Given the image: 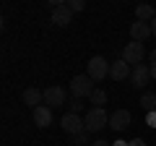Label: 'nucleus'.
<instances>
[{"instance_id": "nucleus-1", "label": "nucleus", "mask_w": 156, "mask_h": 146, "mask_svg": "<svg viewBox=\"0 0 156 146\" xmlns=\"http://www.w3.org/2000/svg\"><path fill=\"white\" fill-rule=\"evenodd\" d=\"M83 123H86V130L89 133H99V130L109 128V115L104 112V107H91L89 112H86Z\"/></svg>"}, {"instance_id": "nucleus-2", "label": "nucleus", "mask_w": 156, "mask_h": 146, "mask_svg": "<svg viewBox=\"0 0 156 146\" xmlns=\"http://www.w3.org/2000/svg\"><path fill=\"white\" fill-rule=\"evenodd\" d=\"M70 91H73V97L76 99H83V97H91L94 94V78L91 76H76V78L70 81Z\"/></svg>"}, {"instance_id": "nucleus-3", "label": "nucleus", "mask_w": 156, "mask_h": 146, "mask_svg": "<svg viewBox=\"0 0 156 146\" xmlns=\"http://www.w3.org/2000/svg\"><path fill=\"white\" fill-rule=\"evenodd\" d=\"M143 57H146V47L143 42H130V45H125L122 50V60L128 63V65H143Z\"/></svg>"}, {"instance_id": "nucleus-4", "label": "nucleus", "mask_w": 156, "mask_h": 146, "mask_svg": "<svg viewBox=\"0 0 156 146\" xmlns=\"http://www.w3.org/2000/svg\"><path fill=\"white\" fill-rule=\"evenodd\" d=\"M60 125H62V130H65V133H70V136H78V133H83V130H86L83 118H81V115H76V112H65V115L60 118Z\"/></svg>"}, {"instance_id": "nucleus-5", "label": "nucleus", "mask_w": 156, "mask_h": 146, "mask_svg": "<svg viewBox=\"0 0 156 146\" xmlns=\"http://www.w3.org/2000/svg\"><path fill=\"white\" fill-rule=\"evenodd\" d=\"M109 65H112V63H107L101 55H96V57L89 60V71H86V76H91L94 81H101L104 76H109Z\"/></svg>"}, {"instance_id": "nucleus-6", "label": "nucleus", "mask_w": 156, "mask_h": 146, "mask_svg": "<svg viewBox=\"0 0 156 146\" xmlns=\"http://www.w3.org/2000/svg\"><path fill=\"white\" fill-rule=\"evenodd\" d=\"M70 21H73V11L68 8V3H57L52 8V24L55 26H68Z\"/></svg>"}, {"instance_id": "nucleus-7", "label": "nucleus", "mask_w": 156, "mask_h": 146, "mask_svg": "<svg viewBox=\"0 0 156 146\" xmlns=\"http://www.w3.org/2000/svg\"><path fill=\"white\" fill-rule=\"evenodd\" d=\"M130 120H133V118H130V112H128V110H115V112L109 115V128L120 133V130L130 128Z\"/></svg>"}, {"instance_id": "nucleus-8", "label": "nucleus", "mask_w": 156, "mask_h": 146, "mask_svg": "<svg viewBox=\"0 0 156 146\" xmlns=\"http://www.w3.org/2000/svg\"><path fill=\"white\" fill-rule=\"evenodd\" d=\"M44 104H47V107H60V104H65V91H62L60 86H50V89H44Z\"/></svg>"}, {"instance_id": "nucleus-9", "label": "nucleus", "mask_w": 156, "mask_h": 146, "mask_svg": "<svg viewBox=\"0 0 156 146\" xmlns=\"http://www.w3.org/2000/svg\"><path fill=\"white\" fill-rule=\"evenodd\" d=\"M130 73H133V68H130L125 60H117V63H112V65H109V78H115V81L130 78Z\"/></svg>"}, {"instance_id": "nucleus-10", "label": "nucleus", "mask_w": 156, "mask_h": 146, "mask_svg": "<svg viewBox=\"0 0 156 146\" xmlns=\"http://www.w3.org/2000/svg\"><path fill=\"white\" fill-rule=\"evenodd\" d=\"M21 99H23V104H29L31 110H37V107H42V102H44V91H39L37 86H29Z\"/></svg>"}, {"instance_id": "nucleus-11", "label": "nucleus", "mask_w": 156, "mask_h": 146, "mask_svg": "<svg viewBox=\"0 0 156 146\" xmlns=\"http://www.w3.org/2000/svg\"><path fill=\"white\" fill-rule=\"evenodd\" d=\"M148 78H151V68H148V65H135L133 73H130V81H133L135 89L146 86V84H148Z\"/></svg>"}, {"instance_id": "nucleus-12", "label": "nucleus", "mask_w": 156, "mask_h": 146, "mask_svg": "<svg viewBox=\"0 0 156 146\" xmlns=\"http://www.w3.org/2000/svg\"><path fill=\"white\" fill-rule=\"evenodd\" d=\"M130 37H133V42H146L151 37V24L135 21L133 26H130Z\"/></svg>"}, {"instance_id": "nucleus-13", "label": "nucleus", "mask_w": 156, "mask_h": 146, "mask_svg": "<svg viewBox=\"0 0 156 146\" xmlns=\"http://www.w3.org/2000/svg\"><path fill=\"white\" fill-rule=\"evenodd\" d=\"M34 123H37V128H47V125L52 123V107L42 104L34 110Z\"/></svg>"}, {"instance_id": "nucleus-14", "label": "nucleus", "mask_w": 156, "mask_h": 146, "mask_svg": "<svg viewBox=\"0 0 156 146\" xmlns=\"http://www.w3.org/2000/svg\"><path fill=\"white\" fill-rule=\"evenodd\" d=\"M135 16H138V21L148 24V21H154V18H156V11L151 5H138V8H135Z\"/></svg>"}, {"instance_id": "nucleus-15", "label": "nucleus", "mask_w": 156, "mask_h": 146, "mask_svg": "<svg viewBox=\"0 0 156 146\" xmlns=\"http://www.w3.org/2000/svg\"><path fill=\"white\" fill-rule=\"evenodd\" d=\"M140 107H143L146 112H156V94H143L140 97Z\"/></svg>"}, {"instance_id": "nucleus-16", "label": "nucleus", "mask_w": 156, "mask_h": 146, "mask_svg": "<svg viewBox=\"0 0 156 146\" xmlns=\"http://www.w3.org/2000/svg\"><path fill=\"white\" fill-rule=\"evenodd\" d=\"M89 99H91V104H94V107H104V102H107V91H104V89H94V94H91Z\"/></svg>"}, {"instance_id": "nucleus-17", "label": "nucleus", "mask_w": 156, "mask_h": 146, "mask_svg": "<svg viewBox=\"0 0 156 146\" xmlns=\"http://www.w3.org/2000/svg\"><path fill=\"white\" fill-rule=\"evenodd\" d=\"M73 146H91V141H89V130H83V133L73 136Z\"/></svg>"}, {"instance_id": "nucleus-18", "label": "nucleus", "mask_w": 156, "mask_h": 146, "mask_svg": "<svg viewBox=\"0 0 156 146\" xmlns=\"http://www.w3.org/2000/svg\"><path fill=\"white\" fill-rule=\"evenodd\" d=\"M68 8H70L73 13H81V11L86 8V3H83V0H70V3H68Z\"/></svg>"}, {"instance_id": "nucleus-19", "label": "nucleus", "mask_w": 156, "mask_h": 146, "mask_svg": "<svg viewBox=\"0 0 156 146\" xmlns=\"http://www.w3.org/2000/svg\"><path fill=\"white\" fill-rule=\"evenodd\" d=\"M146 125H148V128H156V112H148V115H146Z\"/></svg>"}, {"instance_id": "nucleus-20", "label": "nucleus", "mask_w": 156, "mask_h": 146, "mask_svg": "<svg viewBox=\"0 0 156 146\" xmlns=\"http://www.w3.org/2000/svg\"><path fill=\"white\" fill-rule=\"evenodd\" d=\"M81 107H83V104H81V99H76V97H73V102H70V112L78 115V110H81Z\"/></svg>"}, {"instance_id": "nucleus-21", "label": "nucleus", "mask_w": 156, "mask_h": 146, "mask_svg": "<svg viewBox=\"0 0 156 146\" xmlns=\"http://www.w3.org/2000/svg\"><path fill=\"white\" fill-rule=\"evenodd\" d=\"M91 146H112L109 141H104V138H99V141H91Z\"/></svg>"}, {"instance_id": "nucleus-22", "label": "nucleus", "mask_w": 156, "mask_h": 146, "mask_svg": "<svg viewBox=\"0 0 156 146\" xmlns=\"http://www.w3.org/2000/svg\"><path fill=\"white\" fill-rule=\"evenodd\" d=\"M130 146H146V141L143 138H133V141H130Z\"/></svg>"}, {"instance_id": "nucleus-23", "label": "nucleus", "mask_w": 156, "mask_h": 146, "mask_svg": "<svg viewBox=\"0 0 156 146\" xmlns=\"http://www.w3.org/2000/svg\"><path fill=\"white\" fill-rule=\"evenodd\" d=\"M148 60H151V65H156V50L148 52Z\"/></svg>"}, {"instance_id": "nucleus-24", "label": "nucleus", "mask_w": 156, "mask_h": 146, "mask_svg": "<svg viewBox=\"0 0 156 146\" xmlns=\"http://www.w3.org/2000/svg\"><path fill=\"white\" fill-rule=\"evenodd\" d=\"M112 146H130V144H125L122 138H117V141H115V144H112Z\"/></svg>"}, {"instance_id": "nucleus-25", "label": "nucleus", "mask_w": 156, "mask_h": 146, "mask_svg": "<svg viewBox=\"0 0 156 146\" xmlns=\"http://www.w3.org/2000/svg\"><path fill=\"white\" fill-rule=\"evenodd\" d=\"M151 34H154V37H156V18H154V21H151Z\"/></svg>"}]
</instances>
